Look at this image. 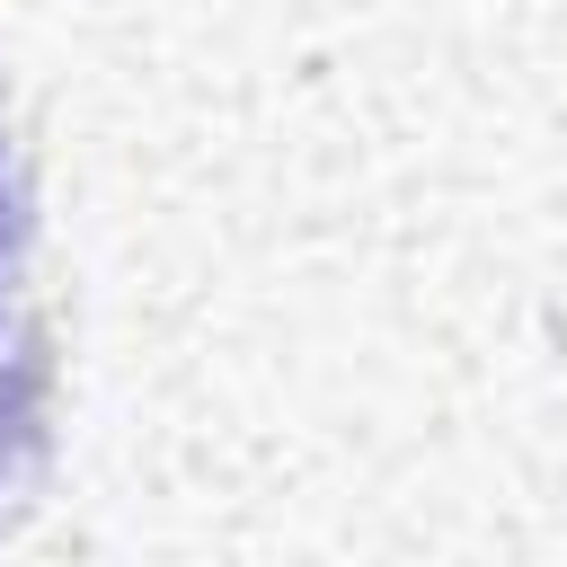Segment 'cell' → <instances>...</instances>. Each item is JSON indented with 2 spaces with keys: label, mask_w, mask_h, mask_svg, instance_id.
Returning <instances> with one entry per match:
<instances>
[{
  "label": "cell",
  "mask_w": 567,
  "mask_h": 567,
  "mask_svg": "<svg viewBox=\"0 0 567 567\" xmlns=\"http://www.w3.org/2000/svg\"><path fill=\"white\" fill-rule=\"evenodd\" d=\"M18 266H27V186H18V159H9V124H0V328H9Z\"/></svg>",
  "instance_id": "obj_1"
}]
</instances>
